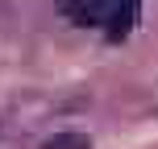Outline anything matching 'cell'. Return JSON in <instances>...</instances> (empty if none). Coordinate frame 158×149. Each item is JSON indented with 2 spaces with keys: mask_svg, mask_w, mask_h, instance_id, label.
I'll return each mask as SVG.
<instances>
[{
  "mask_svg": "<svg viewBox=\"0 0 158 149\" xmlns=\"http://www.w3.org/2000/svg\"><path fill=\"white\" fill-rule=\"evenodd\" d=\"M58 8L75 25H100L108 41L129 37V29L137 25V0H58Z\"/></svg>",
  "mask_w": 158,
  "mask_h": 149,
  "instance_id": "cell-1",
  "label": "cell"
},
{
  "mask_svg": "<svg viewBox=\"0 0 158 149\" xmlns=\"http://www.w3.org/2000/svg\"><path fill=\"white\" fill-rule=\"evenodd\" d=\"M38 149H92V137L87 133H54V137H46Z\"/></svg>",
  "mask_w": 158,
  "mask_h": 149,
  "instance_id": "cell-2",
  "label": "cell"
}]
</instances>
